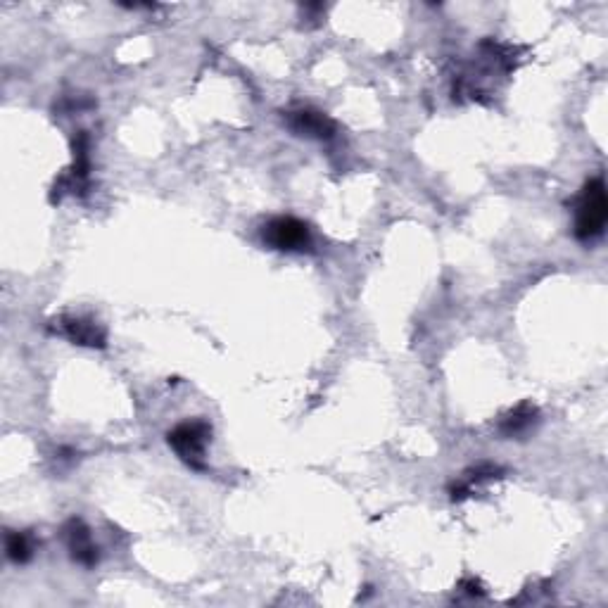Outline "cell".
<instances>
[{"label":"cell","instance_id":"6da1fadb","mask_svg":"<svg viewBox=\"0 0 608 608\" xmlns=\"http://www.w3.org/2000/svg\"><path fill=\"white\" fill-rule=\"evenodd\" d=\"M608 219V200H606V183L601 176H594L585 183L582 193L575 202V238L582 243L597 240L606 228Z\"/></svg>","mask_w":608,"mask_h":608},{"label":"cell","instance_id":"7a4b0ae2","mask_svg":"<svg viewBox=\"0 0 608 608\" xmlns=\"http://www.w3.org/2000/svg\"><path fill=\"white\" fill-rule=\"evenodd\" d=\"M167 442L183 464L193 468V471H205L207 447L212 442V426L207 421L190 418V421L179 423L167 433Z\"/></svg>","mask_w":608,"mask_h":608},{"label":"cell","instance_id":"3957f363","mask_svg":"<svg viewBox=\"0 0 608 608\" xmlns=\"http://www.w3.org/2000/svg\"><path fill=\"white\" fill-rule=\"evenodd\" d=\"M262 240L278 252L312 250V231L297 217H274L262 226Z\"/></svg>","mask_w":608,"mask_h":608},{"label":"cell","instance_id":"277c9868","mask_svg":"<svg viewBox=\"0 0 608 608\" xmlns=\"http://www.w3.org/2000/svg\"><path fill=\"white\" fill-rule=\"evenodd\" d=\"M50 328L62 338H67L72 345L93 347V350H105L107 335L105 328L98 321L86 319V316H60L50 321Z\"/></svg>","mask_w":608,"mask_h":608},{"label":"cell","instance_id":"5b68a950","mask_svg":"<svg viewBox=\"0 0 608 608\" xmlns=\"http://www.w3.org/2000/svg\"><path fill=\"white\" fill-rule=\"evenodd\" d=\"M285 124L290 131H295L297 136L316 138V141H331L335 136V122L328 114L312 107H300V110H288L283 114Z\"/></svg>","mask_w":608,"mask_h":608},{"label":"cell","instance_id":"8992f818","mask_svg":"<svg viewBox=\"0 0 608 608\" xmlns=\"http://www.w3.org/2000/svg\"><path fill=\"white\" fill-rule=\"evenodd\" d=\"M62 537H65L69 556H72V561L79 563V566L93 568L95 563L100 561L98 547L93 544L91 530H88V525L81 521V518L76 516L69 518L65 528H62Z\"/></svg>","mask_w":608,"mask_h":608},{"label":"cell","instance_id":"52a82bcc","mask_svg":"<svg viewBox=\"0 0 608 608\" xmlns=\"http://www.w3.org/2000/svg\"><path fill=\"white\" fill-rule=\"evenodd\" d=\"M537 421H540V409L532 402H521L516 409H511L509 414L502 416V421H499V433L504 437L525 435Z\"/></svg>","mask_w":608,"mask_h":608},{"label":"cell","instance_id":"ba28073f","mask_svg":"<svg viewBox=\"0 0 608 608\" xmlns=\"http://www.w3.org/2000/svg\"><path fill=\"white\" fill-rule=\"evenodd\" d=\"M5 556L12 563H17V566L29 563L31 556H34V540H31V535L17 530L5 532Z\"/></svg>","mask_w":608,"mask_h":608},{"label":"cell","instance_id":"9c48e42d","mask_svg":"<svg viewBox=\"0 0 608 608\" xmlns=\"http://www.w3.org/2000/svg\"><path fill=\"white\" fill-rule=\"evenodd\" d=\"M459 587L466 589V594H471V597H483V594H485L483 585H480V582L475 578H464L459 582Z\"/></svg>","mask_w":608,"mask_h":608}]
</instances>
